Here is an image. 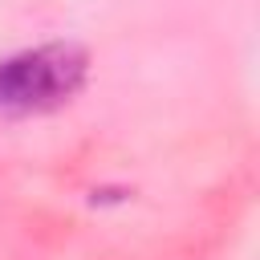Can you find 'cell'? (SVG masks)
Returning <instances> with one entry per match:
<instances>
[{
    "mask_svg": "<svg viewBox=\"0 0 260 260\" xmlns=\"http://www.w3.org/2000/svg\"><path fill=\"white\" fill-rule=\"evenodd\" d=\"M89 57L73 41H49L0 57V118L49 114L65 106L85 81Z\"/></svg>",
    "mask_w": 260,
    "mask_h": 260,
    "instance_id": "6da1fadb",
    "label": "cell"
}]
</instances>
